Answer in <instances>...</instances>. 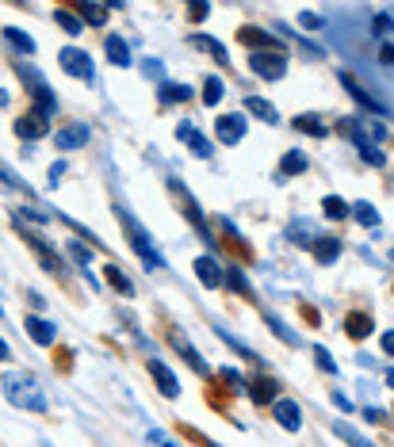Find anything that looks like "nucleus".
<instances>
[{
    "mask_svg": "<svg viewBox=\"0 0 394 447\" xmlns=\"http://www.w3.org/2000/svg\"><path fill=\"white\" fill-rule=\"evenodd\" d=\"M23 329H27V337H31L35 340V344H54V337H58V329H54L50 325V321H42V318H35V313H31V318H23Z\"/></svg>",
    "mask_w": 394,
    "mask_h": 447,
    "instance_id": "nucleus-12",
    "label": "nucleus"
},
{
    "mask_svg": "<svg viewBox=\"0 0 394 447\" xmlns=\"http://www.w3.org/2000/svg\"><path fill=\"white\" fill-rule=\"evenodd\" d=\"M104 50H108V62L111 65H119V69H127V65H130V46L119 39V35H108Z\"/></svg>",
    "mask_w": 394,
    "mask_h": 447,
    "instance_id": "nucleus-17",
    "label": "nucleus"
},
{
    "mask_svg": "<svg viewBox=\"0 0 394 447\" xmlns=\"http://www.w3.org/2000/svg\"><path fill=\"white\" fill-rule=\"evenodd\" d=\"M333 432H337V436H341V440H344V443H349V447H375V443H368V440H364V436H360V432H352V428H349V424H333Z\"/></svg>",
    "mask_w": 394,
    "mask_h": 447,
    "instance_id": "nucleus-35",
    "label": "nucleus"
},
{
    "mask_svg": "<svg viewBox=\"0 0 394 447\" xmlns=\"http://www.w3.org/2000/svg\"><path fill=\"white\" fill-rule=\"evenodd\" d=\"M16 230H20V233H23V241H27V245H31V249H35V256H39V260L46 264V272H50V275H62V272H65L62 256H58V252H54V249H50V245H46V241H42V237H39V233H35V230H27V226L20 222V218H16Z\"/></svg>",
    "mask_w": 394,
    "mask_h": 447,
    "instance_id": "nucleus-3",
    "label": "nucleus"
},
{
    "mask_svg": "<svg viewBox=\"0 0 394 447\" xmlns=\"http://www.w3.org/2000/svg\"><path fill=\"white\" fill-rule=\"evenodd\" d=\"M364 417H368L371 424H379V421H383V413H379V409H364Z\"/></svg>",
    "mask_w": 394,
    "mask_h": 447,
    "instance_id": "nucleus-46",
    "label": "nucleus"
},
{
    "mask_svg": "<svg viewBox=\"0 0 394 447\" xmlns=\"http://www.w3.org/2000/svg\"><path fill=\"white\" fill-rule=\"evenodd\" d=\"M207 12H211V4H187V20L192 23H203L207 20Z\"/></svg>",
    "mask_w": 394,
    "mask_h": 447,
    "instance_id": "nucleus-38",
    "label": "nucleus"
},
{
    "mask_svg": "<svg viewBox=\"0 0 394 447\" xmlns=\"http://www.w3.org/2000/svg\"><path fill=\"white\" fill-rule=\"evenodd\" d=\"M16 134H20L23 141H39L50 134V119L39 115V111H27V115L16 119Z\"/></svg>",
    "mask_w": 394,
    "mask_h": 447,
    "instance_id": "nucleus-7",
    "label": "nucleus"
},
{
    "mask_svg": "<svg viewBox=\"0 0 394 447\" xmlns=\"http://www.w3.org/2000/svg\"><path fill=\"white\" fill-rule=\"evenodd\" d=\"M383 352H387V356H394V329L383 332Z\"/></svg>",
    "mask_w": 394,
    "mask_h": 447,
    "instance_id": "nucleus-43",
    "label": "nucleus"
},
{
    "mask_svg": "<svg viewBox=\"0 0 394 447\" xmlns=\"http://www.w3.org/2000/svg\"><path fill=\"white\" fill-rule=\"evenodd\" d=\"M390 27H394V23H390V16H375V27H371V31H375V35H387Z\"/></svg>",
    "mask_w": 394,
    "mask_h": 447,
    "instance_id": "nucleus-41",
    "label": "nucleus"
},
{
    "mask_svg": "<svg viewBox=\"0 0 394 447\" xmlns=\"http://www.w3.org/2000/svg\"><path fill=\"white\" fill-rule=\"evenodd\" d=\"M344 332H349L352 340H364V337H371V313H349L344 318Z\"/></svg>",
    "mask_w": 394,
    "mask_h": 447,
    "instance_id": "nucleus-19",
    "label": "nucleus"
},
{
    "mask_svg": "<svg viewBox=\"0 0 394 447\" xmlns=\"http://www.w3.org/2000/svg\"><path fill=\"white\" fill-rule=\"evenodd\" d=\"M238 42L249 46L253 54H265V50L284 54V46L276 42V35H272V31H260V27H238Z\"/></svg>",
    "mask_w": 394,
    "mask_h": 447,
    "instance_id": "nucleus-6",
    "label": "nucleus"
},
{
    "mask_svg": "<svg viewBox=\"0 0 394 447\" xmlns=\"http://www.w3.org/2000/svg\"><path fill=\"white\" fill-rule=\"evenodd\" d=\"M245 111H249V115H257V119H265V122H276L279 119V111L272 108L268 100H260V96H245Z\"/></svg>",
    "mask_w": 394,
    "mask_h": 447,
    "instance_id": "nucleus-22",
    "label": "nucleus"
},
{
    "mask_svg": "<svg viewBox=\"0 0 394 447\" xmlns=\"http://www.w3.org/2000/svg\"><path fill=\"white\" fill-rule=\"evenodd\" d=\"M69 256H73V260H77V264H81V268H84V272H88V260H92V252H88V249H84V245H81V241H69Z\"/></svg>",
    "mask_w": 394,
    "mask_h": 447,
    "instance_id": "nucleus-36",
    "label": "nucleus"
},
{
    "mask_svg": "<svg viewBox=\"0 0 394 447\" xmlns=\"http://www.w3.org/2000/svg\"><path fill=\"white\" fill-rule=\"evenodd\" d=\"M268 325H272V332H276V337L284 340V344H299V337H295V332H287V325H284V321L268 318Z\"/></svg>",
    "mask_w": 394,
    "mask_h": 447,
    "instance_id": "nucleus-37",
    "label": "nucleus"
},
{
    "mask_svg": "<svg viewBox=\"0 0 394 447\" xmlns=\"http://www.w3.org/2000/svg\"><path fill=\"white\" fill-rule=\"evenodd\" d=\"M4 39L12 42L23 58H27V54H35V39H31V35H23V31H16V27H4Z\"/></svg>",
    "mask_w": 394,
    "mask_h": 447,
    "instance_id": "nucleus-28",
    "label": "nucleus"
},
{
    "mask_svg": "<svg viewBox=\"0 0 394 447\" xmlns=\"http://www.w3.org/2000/svg\"><path fill=\"white\" fill-rule=\"evenodd\" d=\"M379 62H383V65H394V46H383V50H379Z\"/></svg>",
    "mask_w": 394,
    "mask_h": 447,
    "instance_id": "nucleus-44",
    "label": "nucleus"
},
{
    "mask_svg": "<svg viewBox=\"0 0 394 447\" xmlns=\"http://www.w3.org/2000/svg\"><path fill=\"white\" fill-rule=\"evenodd\" d=\"M149 375H153V383H157V390H161L165 397H176V394H180V383H176V375L161 364V359H149Z\"/></svg>",
    "mask_w": 394,
    "mask_h": 447,
    "instance_id": "nucleus-11",
    "label": "nucleus"
},
{
    "mask_svg": "<svg viewBox=\"0 0 394 447\" xmlns=\"http://www.w3.org/2000/svg\"><path fill=\"white\" fill-rule=\"evenodd\" d=\"M352 218H356L360 226H368V230H375V226H379V211H375L371 203H356V207H352Z\"/></svg>",
    "mask_w": 394,
    "mask_h": 447,
    "instance_id": "nucleus-32",
    "label": "nucleus"
},
{
    "mask_svg": "<svg viewBox=\"0 0 394 447\" xmlns=\"http://www.w3.org/2000/svg\"><path fill=\"white\" fill-rule=\"evenodd\" d=\"M173 187H176V184H173ZM176 192H180V187H176ZM180 195H184V211H187V218H192V226H195V230H199L203 237H207V241H214L211 230H207V222H203V214H199V207H195V199L187 195V192H180Z\"/></svg>",
    "mask_w": 394,
    "mask_h": 447,
    "instance_id": "nucleus-24",
    "label": "nucleus"
},
{
    "mask_svg": "<svg viewBox=\"0 0 394 447\" xmlns=\"http://www.w3.org/2000/svg\"><path fill=\"white\" fill-rule=\"evenodd\" d=\"M306 173V157L299 153V149H291V153H284V161H279V176H299Z\"/></svg>",
    "mask_w": 394,
    "mask_h": 447,
    "instance_id": "nucleus-27",
    "label": "nucleus"
},
{
    "mask_svg": "<svg viewBox=\"0 0 394 447\" xmlns=\"http://www.w3.org/2000/svg\"><path fill=\"white\" fill-rule=\"evenodd\" d=\"M153 440H157V443H161V447H180V443H173V440H165V436H161V432H153Z\"/></svg>",
    "mask_w": 394,
    "mask_h": 447,
    "instance_id": "nucleus-47",
    "label": "nucleus"
},
{
    "mask_svg": "<svg viewBox=\"0 0 394 447\" xmlns=\"http://www.w3.org/2000/svg\"><path fill=\"white\" fill-rule=\"evenodd\" d=\"M77 16H81L84 23L104 27V23H108V16H111V4H88V0H84V4H77Z\"/></svg>",
    "mask_w": 394,
    "mask_h": 447,
    "instance_id": "nucleus-21",
    "label": "nucleus"
},
{
    "mask_svg": "<svg viewBox=\"0 0 394 447\" xmlns=\"http://www.w3.org/2000/svg\"><path fill=\"white\" fill-rule=\"evenodd\" d=\"M176 138H184L187 146H192V153H195V157H211V141L203 138L195 127H187V122H180V127H176Z\"/></svg>",
    "mask_w": 394,
    "mask_h": 447,
    "instance_id": "nucleus-14",
    "label": "nucleus"
},
{
    "mask_svg": "<svg viewBox=\"0 0 394 447\" xmlns=\"http://www.w3.org/2000/svg\"><path fill=\"white\" fill-rule=\"evenodd\" d=\"M187 42H192L195 50H207V54H211V58L219 62V65H226V62H230V58H226V46H222L219 39H211V35H192Z\"/></svg>",
    "mask_w": 394,
    "mask_h": 447,
    "instance_id": "nucleus-18",
    "label": "nucleus"
},
{
    "mask_svg": "<svg viewBox=\"0 0 394 447\" xmlns=\"http://www.w3.org/2000/svg\"><path fill=\"white\" fill-rule=\"evenodd\" d=\"M195 275H199L203 287H222V283H226V268H222L214 256H199V260H195Z\"/></svg>",
    "mask_w": 394,
    "mask_h": 447,
    "instance_id": "nucleus-10",
    "label": "nucleus"
},
{
    "mask_svg": "<svg viewBox=\"0 0 394 447\" xmlns=\"http://www.w3.org/2000/svg\"><path fill=\"white\" fill-rule=\"evenodd\" d=\"M226 287L238 291V294H249V279H245V272H241L238 264H230L226 268Z\"/></svg>",
    "mask_w": 394,
    "mask_h": 447,
    "instance_id": "nucleus-34",
    "label": "nucleus"
},
{
    "mask_svg": "<svg viewBox=\"0 0 394 447\" xmlns=\"http://www.w3.org/2000/svg\"><path fill=\"white\" fill-rule=\"evenodd\" d=\"M4 103H8V92H0V108H4Z\"/></svg>",
    "mask_w": 394,
    "mask_h": 447,
    "instance_id": "nucleus-49",
    "label": "nucleus"
},
{
    "mask_svg": "<svg viewBox=\"0 0 394 447\" xmlns=\"http://www.w3.org/2000/svg\"><path fill=\"white\" fill-rule=\"evenodd\" d=\"M58 149H81L84 141H88V127H84V122H73V127H62L58 130Z\"/></svg>",
    "mask_w": 394,
    "mask_h": 447,
    "instance_id": "nucleus-13",
    "label": "nucleus"
},
{
    "mask_svg": "<svg viewBox=\"0 0 394 447\" xmlns=\"http://www.w3.org/2000/svg\"><path fill=\"white\" fill-rule=\"evenodd\" d=\"M187 96H192V88H187V84H173V81L161 84V103H184Z\"/></svg>",
    "mask_w": 394,
    "mask_h": 447,
    "instance_id": "nucleus-30",
    "label": "nucleus"
},
{
    "mask_svg": "<svg viewBox=\"0 0 394 447\" xmlns=\"http://www.w3.org/2000/svg\"><path fill=\"white\" fill-rule=\"evenodd\" d=\"M311 249H314V260L318 264H333L337 256H341V241H337V237H314Z\"/></svg>",
    "mask_w": 394,
    "mask_h": 447,
    "instance_id": "nucleus-16",
    "label": "nucleus"
},
{
    "mask_svg": "<svg viewBox=\"0 0 394 447\" xmlns=\"http://www.w3.org/2000/svg\"><path fill=\"white\" fill-rule=\"evenodd\" d=\"M62 176H65V161H54V165H50V176H46V180H50V187H58Z\"/></svg>",
    "mask_w": 394,
    "mask_h": 447,
    "instance_id": "nucleus-40",
    "label": "nucleus"
},
{
    "mask_svg": "<svg viewBox=\"0 0 394 447\" xmlns=\"http://www.w3.org/2000/svg\"><path fill=\"white\" fill-rule=\"evenodd\" d=\"M54 23H58L65 35H81L84 31V20L77 12H69V8H58V12H54Z\"/></svg>",
    "mask_w": 394,
    "mask_h": 447,
    "instance_id": "nucleus-23",
    "label": "nucleus"
},
{
    "mask_svg": "<svg viewBox=\"0 0 394 447\" xmlns=\"http://www.w3.org/2000/svg\"><path fill=\"white\" fill-rule=\"evenodd\" d=\"M108 283H111V287H115L119 294H134V283H130L127 279V275H123V268H119V264H108Z\"/></svg>",
    "mask_w": 394,
    "mask_h": 447,
    "instance_id": "nucleus-29",
    "label": "nucleus"
},
{
    "mask_svg": "<svg viewBox=\"0 0 394 447\" xmlns=\"http://www.w3.org/2000/svg\"><path fill=\"white\" fill-rule=\"evenodd\" d=\"M349 211H352V207L344 203V199H337V195H325V199H322V214H325V218H344Z\"/></svg>",
    "mask_w": 394,
    "mask_h": 447,
    "instance_id": "nucleus-33",
    "label": "nucleus"
},
{
    "mask_svg": "<svg viewBox=\"0 0 394 447\" xmlns=\"http://www.w3.org/2000/svg\"><path fill=\"white\" fill-rule=\"evenodd\" d=\"M314 359H318V367H322V371H337V364H333V356H330V352H325L322 344H318V348H314Z\"/></svg>",
    "mask_w": 394,
    "mask_h": 447,
    "instance_id": "nucleus-39",
    "label": "nucleus"
},
{
    "mask_svg": "<svg viewBox=\"0 0 394 447\" xmlns=\"http://www.w3.org/2000/svg\"><path fill=\"white\" fill-rule=\"evenodd\" d=\"M272 417H276V421L284 424L287 432H299V428H303V409L291 402V397H276V405H272Z\"/></svg>",
    "mask_w": 394,
    "mask_h": 447,
    "instance_id": "nucleus-9",
    "label": "nucleus"
},
{
    "mask_svg": "<svg viewBox=\"0 0 394 447\" xmlns=\"http://www.w3.org/2000/svg\"><path fill=\"white\" fill-rule=\"evenodd\" d=\"M4 359H8V344L0 340V364H4Z\"/></svg>",
    "mask_w": 394,
    "mask_h": 447,
    "instance_id": "nucleus-48",
    "label": "nucleus"
},
{
    "mask_svg": "<svg viewBox=\"0 0 394 447\" xmlns=\"http://www.w3.org/2000/svg\"><path fill=\"white\" fill-rule=\"evenodd\" d=\"M168 344H173L176 352H180V356H184L187 364L195 367V371H207V364H203V359H199V352H195L192 344H187V337H184V332H173V337H168Z\"/></svg>",
    "mask_w": 394,
    "mask_h": 447,
    "instance_id": "nucleus-20",
    "label": "nucleus"
},
{
    "mask_svg": "<svg viewBox=\"0 0 394 447\" xmlns=\"http://www.w3.org/2000/svg\"><path fill=\"white\" fill-rule=\"evenodd\" d=\"M115 214H119V222H123V230H127V237H130V249L138 252V260L146 264V268H153V272H161L165 268V260H161V252L153 249V241H149V233L142 230V226L130 218V211L127 207H115Z\"/></svg>",
    "mask_w": 394,
    "mask_h": 447,
    "instance_id": "nucleus-2",
    "label": "nucleus"
},
{
    "mask_svg": "<svg viewBox=\"0 0 394 447\" xmlns=\"http://www.w3.org/2000/svg\"><path fill=\"white\" fill-rule=\"evenodd\" d=\"M303 27H306V31H318V27H322V20H318V16H311V12H306V16H303Z\"/></svg>",
    "mask_w": 394,
    "mask_h": 447,
    "instance_id": "nucleus-42",
    "label": "nucleus"
},
{
    "mask_svg": "<svg viewBox=\"0 0 394 447\" xmlns=\"http://www.w3.org/2000/svg\"><path fill=\"white\" fill-rule=\"evenodd\" d=\"M222 96H226V84H222L219 77H207V84H203V103L214 108V103H222Z\"/></svg>",
    "mask_w": 394,
    "mask_h": 447,
    "instance_id": "nucleus-31",
    "label": "nucleus"
},
{
    "mask_svg": "<svg viewBox=\"0 0 394 447\" xmlns=\"http://www.w3.org/2000/svg\"><path fill=\"white\" fill-rule=\"evenodd\" d=\"M249 69L257 73V77H265V81H279L287 73V58H284V54H272V50L249 54Z\"/></svg>",
    "mask_w": 394,
    "mask_h": 447,
    "instance_id": "nucleus-5",
    "label": "nucleus"
},
{
    "mask_svg": "<svg viewBox=\"0 0 394 447\" xmlns=\"http://www.w3.org/2000/svg\"><path fill=\"white\" fill-rule=\"evenodd\" d=\"M341 84H344V88H349V96H352L356 103H364V108H368V111H383V108H379V103H375V100L368 96V92H364V88H360V84H356V81L349 77V73H341Z\"/></svg>",
    "mask_w": 394,
    "mask_h": 447,
    "instance_id": "nucleus-26",
    "label": "nucleus"
},
{
    "mask_svg": "<svg viewBox=\"0 0 394 447\" xmlns=\"http://www.w3.org/2000/svg\"><path fill=\"white\" fill-rule=\"evenodd\" d=\"M4 394L16 409H31V413H46V394L31 375H4Z\"/></svg>",
    "mask_w": 394,
    "mask_h": 447,
    "instance_id": "nucleus-1",
    "label": "nucleus"
},
{
    "mask_svg": "<svg viewBox=\"0 0 394 447\" xmlns=\"http://www.w3.org/2000/svg\"><path fill=\"white\" fill-rule=\"evenodd\" d=\"M58 65L69 73V77H77V81H92V77H96L88 50H77V46H65V50L58 54Z\"/></svg>",
    "mask_w": 394,
    "mask_h": 447,
    "instance_id": "nucleus-4",
    "label": "nucleus"
},
{
    "mask_svg": "<svg viewBox=\"0 0 394 447\" xmlns=\"http://www.w3.org/2000/svg\"><path fill=\"white\" fill-rule=\"evenodd\" d=\"M249 397H253L257 405H276V383H272L268 375L253 378V383H249Z\"/></svg>",
    "mask_w": 394,
    "mask_h": 447,
    "instance_id": "nucleus-15",
    "label": "nucleus"
},
{
    "mask_svg": "<svg viewBox=\"0 0 394 447\" xmlns=\"http://www.w3.org/2000/svg\"><path fill=\"white\" fill-rule=\"evenodd\" d=\"M295 130H303V134H311V138H325V134H330V127H325L318 115H299L295 119Z\"/></svg>",
    "mask_w": 394,
    "mask_h": 447,
    "instance_id": "nucleus-25",
    "label": "nucleus"
},
{
    "mask_svg": "<svg viewBox=\"0 0 394 447\" xmlns=\"http://www.w3.org/2000/svg\"><path fill=\"white\" fill-rule=\"evenodd\" d=\"M333 402H337V409H344V413H349V409H352V402H349V397H344V394H333Z\"/></svg>",
    "mask_w": 394,
    "mask_h": 447,
    "instance_id": "nucleus-45",
    "label": "nucleus"
},
{
    "mask_svg": "<svg viewBox=\"0 0 394 447\" xmlns=\"http://www.w3.org/2000/svg\"><path fill=\"white\" fill-rule=\"evenodd\" d=\"M214 134H219L222 146H238L245 138V119L241 115H219L214 119Z\"/></svg>",
    "mask_w": 394,
    "mask_h": 447,
    "instance_id": "nucleus-8",
    "label": "nucleus"
}]
</instances>
